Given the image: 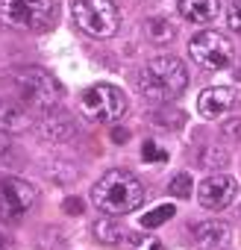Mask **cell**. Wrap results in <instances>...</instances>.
I'll list each match as a JSON object with an SVG mask.
<instances>
[{"label":"cell","instance_id":"5b68a950","mask_svg":"<svg viewBox=\"0 0 241 250\" xmlns=\"http://www.w3.org/2000/svg\"><path fill=\"white\" fill-rule=\"evenodd\" d=\"M71 12H74L77 27L94 39H109L118 33L120 15L112 0H74Z\"/></svg>","mask_w":241,"mask_h":250},{"label":"cell","instance_id":"44dd1931","mask_svg":"<svg viewBox=\"0 0 241 250\" xmlns=\"http://www.w3.org/2000/svg\"><path fill=\"white\" fill-rule=\"evenodd\" d=\"M203 159V168H221V162H226V153L221 147H212L209 153H200Z\"/></svg>","mask_w":241,"mask_h":250},{"label":"cell","instance_id":"4fadbf2b","mask_svg":"<svg viewBox=\"0 0 241 250\" xmlns=\"http://www.w3.org/2000/svg\"><path fill=\"white\" fill-rule=\"evenodd\" d=\"M27 127H30L27 106H21L18 100H9V97H0V130L18 133V130H27Z\"/></svg>","mask_w":241,"mask_h":250},{"label":"cell","instance_id":"d4e9b609","mask_svg":"<svg viewBox=\"0 0 241 250\" xmlns=\"http://www.w3.org/2000/svg\"><path fill=\"white\" fill-rule=\"evenodd\" d=\"M223 133H226V136H238V133H241V121H235V124H226V127H223Z\"/></svg>","mask_w":241,"mask_h":250},{"label":"cell","instance_id":"52a82bcc","mask_svg":"<svg viewBox=\"0 0 241 250\" xmlns=\"http://www.w3.org/2000/svg\"><path fill=\"white\" fill-rule=\"evenodd\" d=\"M188 53H191V59L203 71H223L232 62V44H229V39L221 36V33H215V30L197 33L191 39V44H188Z\"/></svg>","mask_w":241,"mask_h":250},{"label":"cell","instance_id":"3957f363","mask_svg":"<svg viewBox=\"0 0 241 250\" xmlns=\"http://www.w3.org/2000/svg\"><path fill=\"white\" fill-rule=\"evenodd\" d=\"M12 88L30 109L41 112H50L62 100V85L44 68H18L12 74Z\"/></svg>","mask_w":241,"mask_h":250},{"label":"cell","instance_id":"7402d4cb","mask_svg":"<svg viewBox=\"0 0 241 250\" xmlns=\"http://www.w3.org/2000/svg\"><path fill=\"white\" fill-rule=\"evenodd\" d=\"M226 24L232 33H241V3H232L229 12H226Z\"/></svg>","mask_w":241,"mask_h":250},{"label":"cell","instance_id":"603a6c76","mask_svg":"<svg viewBox=\"0 0 241 250\" xmlns=\"http://www.w3.org/2000/svg\"><path fill=\"white\" fill-rule=\"evenodd\" d=\"M153 121L156 124H165V127H180V124H182V112H174V115H153Z\"/></svg>","mask_w":241,"mask_h":250},{"label":"cell","instance_id":"9a60e30c","mask_svg":"<svg viewBox=\"0 0 241 250\" xmlns=\"http://www.w3.org/2000/svg\"><path fill=\"white\" fill-rule=\"evenodd\" d=\"M94 235H97L100 241H106V244H118L120 238H124V227H120L112 215H106L103 221L94 224Z\"/></svg>","mask_w":241,"mask_h":250},{"label":"cell","instance_id":"7c38bea8","mask_svg":"<svg viewBox=\"0 0 241 250\" xmlns=\"http://www.w3.org/2000/svg\"><path fill=\"white\" fill-rule=\"evenodd\" d=\"M177 9L191 24H212L221 15V0H177Z\"/></svg>","mask_w":241,"mask_h":250},{"label":"cell","instance_id":"ffe728a7","mask_svg":"<svg viewBox=\"0 0 241 250\" xmlns=\"http://www.w3.org/2000/svg\"><path fill=\"white\" fill-rule=\"evenodd\" d=\"M141 156H144L147 162H168V153H165L162 147H156L153 142H144V147H141Z\"/></svg>","mask_w":241,"mask_h":250},{"label":"cell","instance_id":"484cf974","mask_svg":"<svg viewBox=\"0 0 241 250\" xmlns=\"http://www.w3.org/2000/svg\"><path fill=\"white\" fill-rule=\"evenodd\" d=\"M112 139H115L118 145H124V142H127V130H112Z\"/></svg>","mask_w":241,"mask_h":250},{"label":"cell","instance_id":"e0dca14e","mask_svg":"<svg viewBox=\"0 0 241 250\" xmlns=\"http://www.w3.org/2000/svg\"><path fill=\"white\" fill-rule=\"evenodd\" d=\"M168 218H174V206H168V203H162V206H156V209H153L150 215H144V218H141V227H150V229H153V227H159V224H165Z\"/></svg>","mask_w":241,"mask_h":250},{"label":"cell","instance_id":"6da1fadb","mask_svg":"<svg viewBox=\"0 0 241 250\" xmlns=\"http://www.w3.org/2000/svg\"><path fill=\"white\" fill-rule=\"evenodd\" d=\"M91 200H94V206H97L100 212L118 218V215H127V212H133V209L141 206V200H144V186L136 180V174L120 171V168H112V171H106V174L94 183Z\"/></svg>","mask_w":241,"mask_h":250},{"label":"cell","instance_id":"7a4b0ae2","mask_svg":"<svg viewBox=\"0 0 241 250\" xmlns=\"http://www.w3.org/2000/svg\"><path fill=\"white\" fill-rule=\"evenodd\" d=\"M188 85V71L177 56H156L144 65L139 77V88L153 103H171L177 100Z\"/></svg>","mask_w":241,"mask_h":250},{"label":"cell","instance_id":"8992f818","mask_svg":"<svg viewBox=\"0 0 241 250\" xmlns=\"http://www.w3.org/2000/svg\"><path fill=\"white\" fill-rule=\"evenodd\" d=\"M80 112L88 121H115L127 112V94L112 83H97L82 91Z\"/></svg>","mask_w":241,"mask_h":250},{"label":"cell","instance_id":"ba28073f","mask_svg":"<svg viewBox=\"0 0 241 250\" xmlns=\"http://www.w3.org/2000/svg\"><path fill=\"white\" fill-rule=\"evenodd\" d=\"M36 203V188L27 180H0V221H15Z\"/></svg>","mask_w":241,"mask_h":250},{"label":"cell","instance_id":"2e32d148","mask_svg":"<svg viewBox=\"0 0 241 250\" xmlns=\"http://www.w3.org/2000/svg\"><path fill=\"white\" fill-rule=\"evenodd\" d=\"M74 133V127H71V121H65V118H47L44 124H41V136H47V139H53V142H62V139H68Z\"/></svg>","mask_w":241,"mask_h":250},{"label":"cell","instance_id":"277c9868","mask_svg":"<svg viewBox=\"0 0 241 250\" xmlns=\"http://www.w3.org/2000/svg\"><path fill=\"white\" fill-rule=\"evenodd\" d=\"M53 0H0V21L12 30H44L53 24Z\"/></svg>","mask_w":241,"mask_h":250},{"label":"cell","instance_id":"9c48e42d","mask_svg":"<svg viewBox=\"0 0 241 250\" xmlns=\"http://www.w3.org/2000/svg\"><path fill=\"white\" fill-rule=\"evenodd\" d=\"M235 191H238V186H235V180L229 177V174H212V177H206L200 186H197V200H200V206L203 209H226L232 200H235Z\"/></svg>","mask_w":241,"mask_h":250},{"label":"cell","instance_id":"8fae6325","mask_svg":"<svg viewBox=\"0 0 241 250\" xmlns=\"http://www.w3.org/2000/svg\"><path fill=\"white\" fill-rule=\"evenodd\" d=\"M194 238L206 250H223L229 244V238H232V229L223 221H203V224L194 227Z\"/></svg>","mask_w":241,"mask_h":250},{"label":"cell","instance_id":"d6986e66","mask_svg":"<svg viewBox=\"0 0 241 250\" xmlns=\"http://www.w3.org/2000/svg\"><path fill=\"white\" fill-rule=\"evenodd\" d=\"M191 188H194V186H191V177H188V174H177V177L171 180V191H174L177 197H188Z\"/></svg>","mask_w":241,"mask_h":250},{"label":"cell","instance_id":"ac0fdd59","mask_svg":"<svg viewBox=\"0 0 241 250\" xmlns=\"http://www.w3.org/2000/svg\"><path fill=\"white\" fill-rule=\"evenodd\" d=\"M127 250H165V244L156 235H133Z\"/></svg>","mask_w":241,"mask_h":250},{"label":"cell","instance_id":"4316f807","mask_svg":"<svg viewBox=\"0 0 241 250\" xmlns=\"http://www.w3.org/2000/svg\"><path fill=\"white\" fill-rule=\"evenodd\" d=\"M0 250H12V244H9L6 238H0Z\"/></svg>","mask_w":241,"mask_h":250},{"label":"cell","instance_id":"5bb4252c","mask_svg":"<svg viewBox=\"0 0 241 250\" xmlns=\"http://www.w3.org/2000/svg\"><path fill=\"white\" fill-rule=\"evenodd\" d=\"M174 36H177V27L168 21V18H150L147 21V39L153 42V44H159V47H165V44H171L174 42Z\"/></svg>","mask_w":241,"mask_h":250},{"label":"cell","instance_id":"cb8c5ba5","mask_svg":"<svg viewBox=\"0 0 241 250\" xmlns=\"http://www.w3.org/2000/svg\"><path fill=\"white\" fill-rule=\"evenodd\" d=\"M65 209H68L71 215H77V212H82V203H80L77 197H71V200H65Z\"/></svg>","mask_w":241,"mask_h":250},{"label":"cell","instance_id":"30bf717a","mask_svg":"<svg viewBox=\"0 0 241 250\" xmlns=\"http://www.w3.org/2000/svg\"><path fill=\"white\" fill-rule=\"evenodd\" d=\"M235 103H238V97H235V91L229 85H212L197 97V112L203 118L215 121V118H223L226 112H232Z\"/></svg>","mask_w":241,"mask_h":250}]
</instances>
